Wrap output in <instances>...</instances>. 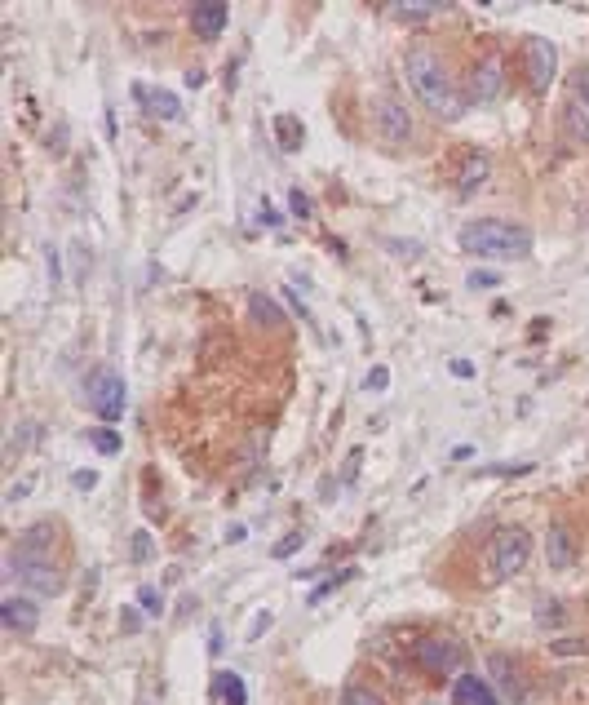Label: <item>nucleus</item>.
<instances>
[{"label":"nucleus","instance_id":"f257e3e1","mask_svg":"<svg viewBox=\"0 0 589 705\" xmlns=\"http://www.w3.org/2000/svg\"><path fill=\"white\" fill-rule=\"evenodd\" d=\"M403 80H408V89L421 98V107H426L434 120H443V125L461 120L465 98H461L457 80H452L448 63H443V58L434 54V49L412 45L408 54H403Z\"/></svg>","mask_w":589,"mask_h":705},{"label":"nucleus","instance_id":"f03ea898","mask_svg":"<svg viewBox=\"0 0 589 705\" xmlns=\"http://www.w3.org/2000/svg\"><path fill=\"white\" fill-rule=\"evenodd\" d=\"M457 244L474 258H492V262H523L532 253V231L519 227V222L505 218H474L465 222Z\"/></svg>","mask_w":589,"mask_h":705},{"label":"nucleus","instance_id":"7ed1b4c3","mask_svg":"<svg viewBox=\"0 0 589 705\" xmlns=\"http://www.w3.org/2000/svg\"><path fill=\"white\" fill-rule=\"evenodd\" d=\"M527 559H532V537H527L523 528H501V533L492 537L488 568H483V577H488L492 586H501V581L519 577V572L527 568Z\"/></svg>","mask_w":589,"mask_h":705},{"label":"nucleus","instance_id":"20e7f679","mask_svg":"<svg viewBox=\"0 0 589 705\" xmlns=\"http://www.w3.org/2000/svg\"><path fill=\"white\" fill-rule=\"evenodd\" d=\"M5 577L18 581V586L31 590V595H58V590H62V572L49 564V555H23V550H9Z\"/></svg>","mask_w":589,"mask_h":705},{"label":"nucleus","instance_id":"39448f33","mask_svg":"<svg viewBox=\"0 0 589 705\" xmlns=\"http://www.w3.org/2000/svg\"><path fill=\"white\" fill-rule=\"evenodd\" d=\"M85 400H89V408H93V417H98L102 426H111V422H120V417H124L129 391H124L120 373H111V369H93V373L85 377Z\"/></svg>","mask_w":589,"mask_h":705},{"label":"nucleus","instance_id":"423d86ee","mask_svg":"<svg viewBox=\"0 0 589 705\" xmlns=\"http://www.w3.org/2000/svg\"><path fill=\"white\" fill-rule=\"evenodd\" d=\"M523 63H527V89H532V94L541 98L545 89L554 85V76H558V49H554L545 36H527V45H523Z\"/></svg>","mask_w":589,"mask_h":705},{"label":"nucleus","instance_id":"0eeeda50","mask_svg":"<svg viewBox=\"0 0 589 705\" xmlns=\"http://www.w3.org/2000/svg\"><path fill=\"white\" fill-rule=\"evenodd\" d=\"M372 120H377V134L386 138V142H408L412 138V116H408V107H403L399 98H377L372 102Z\"/></svg>","mask_w":589,"mask_h":705},{"label":"nucleus","instance_id":"6e6552de","mask_svg":"<svg viewBox=\"0 0 589 705\" xmlns=\"http://www.w3.org/2000/svg\"><path fill=\"white\" fill-rule=\"evenodd\" d=\"M501 89H505V67H501V58H483V63H474L470 71V102L474 107H492L496 98H501Z\"/></svg>","mask_w":589,"mask_h":705},{"label":"nucleus","instance_id":"1a4fd4ad","mask_svg":"<svg viewBox=\"0 0 589 705\" xmlns=\"http://www.w3.org/2000/svg\"><path fill=\"white\" fill-rule=\"evenodd\" d=\"M417 661L434 674H457L465 666V648L457 639H421L417 643Z\"/></svg>","mask_w":589,"mask_h":705},{"label":"nucleus","instance_id":"9d476101","mask_svg":"<svg viewBox=\"0 0 589 705\" xmlns=\"http://www.w3.org/2000/svg\"><path fill=\"white\" fill-rule=\"evenodd\" d=\"M0 626H5L9 635H31V630L40 626V608L31 604L27 595H5L0 599Z\"/></svg>","mask_w":589,"mask_h":705},{"label":"nucleus","instance_id":"9b49d317","mask_svg":"<svg viewBox=\"0 0 589 705\" xmlns=\"http://www.w3.org/2000/svg\"><path fill=\"white\" fill-rule=\"evenodd\" d=\"M133 102L155 120H182V102H178V94H169V89L133 85Z\"/></svg>","mask_w":589,"mask_h":705},{"label":"nucleus","instance_id":"f8f14e48","mask_svg":"<svg viewBox=\"0 0 589 705\" xmlns=\"http://www.w3.org/2000/svg\"><path fill=\"white\" fill-rule=\"evenodd\" d=\"M545 559H550V568H572L576 564V533L567 524H550V533H545Z\"/></svg>","mask_w":589,"mask_h":705},{"label":"nucleus","instance_id":"ddd939ff","mask_svg":"<svg viewBox=\"0 0 589 705\" xmlns=\"http://www.w3.org/2000/svg\"><path fill=\"white\" fill-rule=\"evenodd\" d=\"M226 23H231V9L226 5H191V32L200 40H217L226 32Z\"/></svg>","mask_w":589,"mask_h":705},{"label":"nucleus","instance_id":"4468645a","mask_svg":"<svg viewBox=\"0 0 589 705\" xmlns=\"http://www.w3.org/2000/svg\"><path fill=\"white\" fill-rule=\"evenodd\" d=\"M488 173H492V156H488V151H470V156H465V165H461L457 191H461V196H470V191H479Z\"/></svg>","mask_w":589,"mask_h":705},{"label":"nucleus","instance_id":"2eb2a0df","mask_svg":"<svg viewBox=\"0 0 589 705\" xmlns=\"http://www.w3.org/2000/svg\"><path fill=\"white\" fill-rule=\"evenodd\" d=\"M457 701L461 705H501V697H496L479 674H457Z\"/></svg>","mask_w":589,"mask_h":705},{"label":"nucleus","instance_id":"dca6fc26","mask_svg":"<svg viewBox=\"0 0 589 705\" xmlns=\"http://www.w3.org/2000/svg\"><path fill=\"white\" fill-rule=\"evenodd\" d=\"M49 546H54V524H31L23 537H18L14 550H23V555H49Z\"/></svg>","mask_w":589,"mask_h":705},{"label":"nucleus","instance_id":"f3484780","mask_svg":"<svg viewBox=\"0 0 589 705\" xmlns=\"http://www.w3.org/2000/svg\"><path fill=\"white\" fill-rule=\"evenodd\" d=\"M248 311H253V320L262 324V329H275V324H284V311L266 298V293H248Z\"/></svg>","mask_w":589,"mask_h":705},{"label":"nucleus","instance_id":"a211bd4d","mask_svg":"<svg viewBox=\"0 0 589 705\" xmlns=\"http://www.w3.org/2000/svg\"><path fill=\"white\" fill-rule=\"evenodd\" d=\"M213 692H217V697H226V705H244V701H248L244 679H240V674H231V670L217 674V679H213Z\"/></svg>","mask_w":589,"mask_h":705},{"label":"nucleus","instance_id":"6ab92c4d","mask_svg":"<svg viewBox=\"0 0 589 705\" xmlns=\"http://www.w3.org/2000/svg\"><path fill=\"white\" fill-rule=\"evenodd\" d=\"M488 670H492V679L496 683H501V688H505V697H519V674H514V661L510 657H492L488 661Z\"/></svg>","mask_w":589,"mask_h":705},{"label":"nucleus","instance_id":"aec40b11","mask_svg":"<svg viewBox=\"0 0 589 705\" xmlns=\"http://www.w3.org/2000/svg\"><path fill=\"white\" fill-rule=\"evenodd\" d=\"M563 125L572 129V142H576V147H589V120H585V107H581V102L563 107Z\"/></svg>","mask_w":589,"mask_h":705},{"label":"nucleus","instance_id":"412c9836","mask_svg":"<svg viewBox=\"0 0 589 705\" xmlns=\"http://www.w3.org/2000/svg\"><path fill=\"white\" fill-rule=\"evenodd\" d=\"M89 444L98 448V453H107V457H116L120 448H124V444H120V435L111 431V426H98V431H89Z\"/></svg>","mask_w":589,"mask_h":705},{"label":"nucleus","instance_id":"4be33fe9","mask_svg":"<svg viewBox=\"0 0 589 705\" xmlns=\"http://www.w3.org/2000/svg\"><path fill=\"white\" fill-rule=\"evenodd\" d=\"M395 18H408V23H426L430 14H439V5H390Z\"/></svg>","mask_w":589,"mask_h":705},{"label":"nucleus","instance_id":"5701e85b","mask_svg":"<svg viewBox=\"0 0 589 705\" xmlns=\"http://www.w3.org/2000/svg\"><path fill=\"white\" fill-rule=\"evenodd\" d=\"M341 705H386V701H381L372 688H359V683H350V688L341 692Z\"/></svg>","mask_w":589,"mask_h":705},{"label":"nucleus","instance_id":"b1692460","mask_svg":"<svg viewBox=\"0 0 589 705\" xmlns=\"http://www.w3.org/2000/svg\"><path fill=\"white\" fill-rule=\"evenodd\" d=\"M550 652L554 657H581V652H589V639H554Z\"/></svg>","mask_w":589,"mask_h":705},{"label":"nucleus","instance_id":"393cba45","mask_svg":"<svg viewBox=\"0 0 589 705\" xmlns=\"http://www.w3.org/2000/svg\"><path fill=\"white\" fill-rule=\"evenodd\" d=\"M386 386H390V369H386V364H372L368 377H364V391L377 395V391H386Z\"/></svg>","mask_w":589,"mask_h":705},{"label":"nucleus","instance_id":"a878e982","mask_svg":"<svg viewBox=\"0 0 589 705\" xmlns=\"http://www.w3.org/2000/svg\"><path fill=\"white\" fill-rule=\"evenodd\" d=\"M151 555H155V541H151V537L138 528V533H133V559H138V564H147Z\"/></svg>","mask_w":589,"mask_h":705},{"label":"nucleus","instance_id":"bb28decb","mask_svg":"<svg viewBox=\"0 0 589 705\" xmlns=\"http://www.w3.org/2000/svg\"><path fill=\"white\" fill-rule=\"evenodd\" d=\"M138 599H142V608H147L151 617H160V612H164V599H160V590H155V586H142Z\"/></svg>","mask_w":589,"mask_h":705},{"label":"nucleus","instance_id":"cd10ccee","mask_svg":"<svg viewBox=\"0 0 589 705\" xmlns=\"http://www.w3.org/2000/svg\"><path fill=\"white\" fill-rule=\"evenodd\" d=\"M572 89H576V102H581V107L589 111V67H581L572 76Z\"/></svg>","mask_w":589,"mask_h":705},{"label":"nucleus","instance_id":"c85d7f7f","mask_svg":"<svg viewBox=\"0 0 589 705\" xmlns=\"http://www.w3.org/2000/svg\"><path fill=\"white\" fill-rule=\"evenodd\" d=\"M496 284H501V275H496V271H474L470 275V289H496Z\"/></svg>","mask_w":589,"mask_h":705},{"label":"nucleus","instance_id":"c756f323","mask_svg":"<svg viewBox=\"0 0 589 705\" xmlns=\"http://www.w3.org/2000/svg\"><path fill=\"white\" fill-rule=\"evenodd\" d=\"M297 546H302V533H288L284 541H275V559H288Z\"/></svg>","mask_w":589,"mask_h":705},{"label":"nucleus","instance_id":"7c9ffc66","mask_svg":"<svg viewBox=\"0 0 589 705\" xmlns=\"http://www.w3.org/2000/svg\"><path fill=\"white\" fill-rule=\"evenodd\" d=\"M288 204H293V213L297 218H310V200H306V191L297 187V191H288Z\"/></svg>","mask_w":589,"mask_h":705},{"label":"nucleus","instance_id":"2f4dec72","mask_svg":"<svg viewBox=\"0 0 589 705\" xmlns=\"http://www.w3.org/2000/svg\"><path fill=\"white\" fill-rule=\"evenodd\" d=\"M346 577H350V572H337V577H328V581H324V586H319V590H315V595H310V604H315V599H324V595H328V590H337V586H341V581H346Z\"/></svg>","mask_w":589,"mask_h":705},{"label":"nucleus","instance_id":"473e14b6","mask_svg":"<svg viewBox=\"0 0 589 705\" xmlns=\"http://www.w3.org/2000/svg\"><path fill=\"white\" fill-rule=\"evenodd\" d=\"M563 617H567V608L558 612V604H550V599L541 604V621H545V626H554V621H563Z\"/></svg>","mask_w":589,"mask_h":705},{"label":"nucleus","instance_id":"72a5a7b5","mask_svg":"<svg viewBox=\"0 0 589 705\" xmlns=\"http://www.w3.org/2000/svg\"><path fill=\"white\" fill-rule=\"evenodd\" d=\"M448 369H452V373H457V377H474V364H470V360H452V364H448Z\"/></svg>","mask_w":589,"mask_h":705},{"label":"nucleus","instance_id":"f704fd0d","mask_svg":"<svg viewBox=\"0 0 589 705\" xmlns=\"http://www.w3.org/2000/svg\"><path fill=\"white\" fill-rule=\"evenodd\" d=\"M93 484H98V475H93V470H80V475H76V488H93Z\"/></svg>","mask_w":589,"mask_h":705},{"label":"nucleus","instance_id":"c9c22d12","mask_svg":"<svg viewBox=\"0 0 589 705\" xmlns=\"http://www.w3.org/2000/svg\"><path fill=\"white\" fill-rule=\"evenodd\" d=\"M452 457H457V462H470L474 448H470V444H461V448H452Z\"/></svg>","mask_w":589,"mask_h":705}]
</instances>
